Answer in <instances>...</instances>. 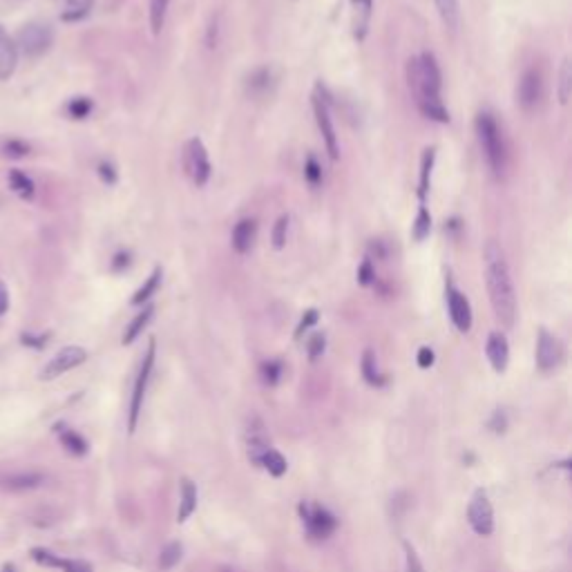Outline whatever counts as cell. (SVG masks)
Segmentation results:
<instances>
[{"label":"cell","mask_w":572,"mask_h":572,"mask_svg":"<svg viewBox=\"0 0 572 572\" xmlns=\"http://www.w3.org/2000/svg\"><path fill=\"white\" fill-rule=\"evenodd\" d=\"M407 81H409V90H412L416 97L418 110H421L427 119H432V121L449 123V112L440 101L443 76H440V67L436 63V58H434V54L425 52L416 58H409Z\"/></svg>","instance_id":"1"},{"label":"cell","mask_w":572,"mask_h":572,"mask_svg":"<svg viewBox=\"0 0 572 572\" xmlns=\"http://www.w3.org/2000/svg\"><path fill=\"white\" fill-rule=\"evenodd\" d=\"M483 258H485V284H488L492 311L503 327L510 329L517 320V293H514V284H512L506 255H503L497 242H488L483 251Z\"/></svg>","instance_id":"2"},{"label":"cell","mask_w":572,"mask_h":572,"mask_svg":"<svg viewBox=\"0 0 572 572\" xmlns=\"http://www.w3.org/2000/svg\"><path fill=\"white\" fill-rule=\"evenodd\" d=\"M476 134H479L481 150L492 175L497 179H503L508 170V150H506V141H503V134L499 130V123L494 121V116L490 112H481L476 116Z\"/></svg>","instance_id":"3"},{"label":"cell","mask_w":572,"mask_h":572,"mask_svg":"<svg viewBox=\"0 0 572 572\" xmlns=\"http://www.w3.org/2000/svg\"><path fill=\"white\" fill-rule=\"evenodd\" d=\"M16 49L29 58H38L49 52L54 42V29L47 23H27L16 34Z\"/></svg>","instance_id":"4"},{"label":"cell","mask_w":572,"mask_h":572,"mask_svg":"<svg viewBox=\"0 0 572 572\" xmlns=\"http://www.w3.org/2000/svg\"><path fill=\"white\" fill-rule=\"evenodd\" d=\"M300 517H302L306 532H309L313 539H327V536H331L338 527L336 517H333L327 508L313 506V503H300Z\"/></svg>","instance_id":"5"},{"label":"cell","mask_w":572,"mask_h":572,"mask_svg":"<svg viewBox=\"0 0 572 572\" xmlns=\"http://www.w3.org/2000/svg\"><path fill=\"white\" fill-rule=\"evenodd\" d=\"M155 353H157V345H155V340H150L146 358H143V362H141V369H139V375H136L134 391H132L130 418H127V427H130V432L136 430V421H139V414H141V407H143V396H146V387H148V380H150V373H152V364H155Z\"/></svg>","instance_id":"6"},{"label":"cell","mask_w":572,"mask_h":572,"mask_svg":"<svg viewBox=\"0 0 572 572\" xmlns=\"http://www.w3.org/2000/svg\"><path fill=\"white\" fill-rule=\"evenodd\" d=\"M85 360H88V351H85L83 347H76V345L63 347L61 351L52 358V360L42 366L38 378L40 380H54V378H58V375H63L67 371L76 369V366H81Z\"/></svg>","instance_id":"7"},{"label":"cell","mask_w":572,"mask_h":572,"mask_svg":"<svg viewBox=\"0 0 572 572\" xmlns=\"http://www.w3.org/2000/svg\"><path fill=\"white\" fill-rule=\"evenodd\" d=\"M184 166H186V173L190 175L192 184L195 186H206L208 179H210V159H208V152L203 148L201 139H190L186 146V159H184Z\"/></svg>","instance_id":"8"},{"label":"cell","mask_w":572,"mask_h":572,"mask_svg":"<svg viewBox=\"0 0 572 572\" xmlns=\"http://www.w3.org/2000/svg\"><path fill=\"white\" fill-rule=\"evenodd\" d=\"M467 521L476 534L490 536L494 532V512H492V503L488 499V494H485V490L474 492V497L469 501V508H467Z\"/></svg>","instance_id":"9"},{"label":"cell","mask_w":572,"mask_h":572,"mask_svg":"<svg viewBox=\"0 0 572 572\" xmlns=\"http://www.w3.org/2000/svg\"><path fill=\"white\" fill-rule=\"evenodd\" d=\"M541 99H543V76L539 70L530 67V70L523 72V76H521V81H519L517 101L525 112H532V110L541 103Z\"/></svg>","instance_id":"10"},{"label":"cell","mask_w":572,"mask_h":572,"mask_svg":"<svg viewBox=\"0 0 572 572\" xmlns=\"http://www.w3.org/2000/svg\"><path fill=\"white\" fill-rule=\"evenodd\" d=\"M445 300H447L449 318L454 322V327L460 333H467L472 329V306H469V300L454 284H451V282H447V286H445Z\"/></svg>","instance_id":"11"},{"label":"cell","mask_w":572,"mask_h":572,"mask_svg":"<svg viewBox=\"0 0 572 572\" xmlns=\"http://www.w3.org/2000/svg\"><path fill=\"white\" fill-rule=\"evenodd\" d=\"M313 112H315V121H318L322 141H324V146H327V152H329L331 161H338L340 159L338 134H336V127H333V121H331L329 105H327V101H324L322 97H315L313 99Z\"/></svg>","instance_id":"12"},{"label":"cell","mask_w":572,"mask_h":572,"mask_svg":"<svg viewBox=\"0 0 572 572\" xmlns=\"http://www.w3.org/2000/svg\"><path fill=\"white\" fill-rule=\"evenodd\" d=\"M563 360V347L554 336L548 331H539V340H536V366L541 371H552L557 369Z\"/></svg>","instance_id":"13"},{"label":"cell","mask_w":572,"mask_h":572,"mask_svg":"<svg viewBox=\"0 0 572 572\" xmlns=\"http://www.w3.org/2000/svg\"><path fill=\"white\" fill-rule=\"evenodd\" d=\"M485 353H488V360H490L492 369L497 371V373H503V371L508 369L510 345H508V338L503 336V333H499V331L490 333L488 345H485Z\"/></svg>","instance_id":"14"},{"label":"cell","mask_w":572,"mask_h":572,"mask_svg":"<svg viewBox=\"0 0 572 572\" xmlns=\"http://www.w3.org/2000/svg\"><path fill=\"white\" fill-rule=\"evenodd\" d=\"M18 65V49L14 38L0 25V81H10Z\"/></svg>","instance_id":"15"},{"label":"cell","mask_w":572,"mask_h":572,"mask_svg":"<svg viewBox=\"0 0 572 572\" xmlns=\"http://www.w3.org/2000/svg\"><path fill=\"white\" fill-rule=\"evenodd\" d=\"M269 445V438H266V432H264V423L260 418H253L249 423V430H246V451H249V458L253 460L255 465H260L262 454L266 451Z\"/></svg>","instance_id":"16"},{"label":"cell","mask_w":572,"mask_h":572,"mask_svg":"<svg viewBox=\"0 0 572 572\" xmlns=\"http://www.w3.org/2000/svg\"><path fill=\"white\" fill-rule=\"evenodd\" d=\"M255 237H258V221L255 219H242V221H237L235 228H233V249L244 255V253H249L253 249V244H255Z\"/></svg>","instance_id":"17"},{"label":"cell","mask_w":572,"mask_h":572,"mask_svg":"<svg viewBox=\"0 0 572 572\" xmlns=\"http://www.w3.org/2000/svg\"><path fill=\"white\" fill-rule=\"evenodd\" d=\"M42 483H45V476L38 472H18L7 476L3 481V488L12 492H25V490H36Z\"/></svg>","instance_id":"18"},{"label":"cell","mask_w":572,"mask_h":572,"mask_svg":"<svg viewBox=\"0 0 572 572\" xmlns=\"http://www.w3.org/2000/svg\"><path fill=\"white\" fill-rule=\"evenodd\" d=\"M353 36L358 40H362L366 36V29H369V21H371V10H373V0H353Z\"/></svg>","instance_id":"19"},{"label":"cell","mask_w":572,"mask_h":572,"mask_svg":"<svg viewBox=\"0 0 572 572\" xmlns=\"http://www.w3.org/2000/svg\"><path fill=\"white\" fill-rule=\"evenodd\" d=\"M197 510V488L190 479L182 481V503H179V512H177V521L184 523L192 517V512Z\"/></svg>","instance_id":"20"},{"label":"cell","mask_w":572,"mask_h":572,"mask_svg":"<svg viewBox=\"0 0 572 572\" xmlns=\"http://www.w3.org/2000/svg\"><path fill=\"white\" fill-rule=\"evenodd\" d=\"M10 188L25 201H32L34 195H36V184H34V179L27 177L18 168L10 170Z\"/></svg>","instance_id":"21"},{"label":"cell","mask_w":572,"mask_h":572,"mask_svg":"<svg viewBox=\"0 0 572 572\" xmlns=\"http://www.w3.org/2000/svg\"><path fill=\"white\" fill-rule=\"evenodd\" d=\"M436 3V10L443 25H445V29H449L454 34L458 29V23H460V5L458 0H434Z\"/></svg>","instance_id":"22"},{"label":"cell","mask_w":572,"mask_h":572,"mask_svg":"<svg viewBox=\"0 0 572 572\" xmlns=\"http://www.w3.org/2000/svg\"><path fill=\"white\" fill-rule=\"evenodd\" d=\"M152 315H155V306H152V304L146 306V309H143L141 313H136V318L130 324H127V329L123 333V345H132L134 340L141 336V331L150 324Z\"/></svg>","instance_id":"23"},{"label":"cell","mask_w":572,"mask_h":572,"mask_svg":"<svg viewBox=\"0 0 572 572\" xmlns=\"http://www.w3.org/2000/svg\"><path fill=\"white\" fill-rule=\"evenodd\" d=\"M159 282H161V269L157 266L155 271L150 273V277H148L146 282H143V286H141L139 291H136L134 295H132V300H130V302H132L134 306H141V304H146V302L150 300V297L157 293V288H159Z\"/></svg>","instance_id":"24"},{"label":"cell","mask_w":572,"mask_h":572,"mask_svg":"<svg viewBox=\"0 0 572 572\" xmlns=\"http://www.w3.org/2000/svg\"><path fill=\"white\" fill-rule=\"evenodd\" d=\"M362 375L371 387L385 385V375L378 371V364H375V356H373L371 349H366V351L362 353Z\"/></svg>","instance_id":"25"},{"label":"cell","mask_w":572,"mask_h":572,"mask_svg":"<svg viewBox=\"0 0 572 572\" xmlns=\"http://www.w3.org/2000/svg\"><path fill=\"white\" fill-rule=\"evenodd\" d=\"M260 465H262L264 469H266V472H269L271 476H282V474L286 472V458L282 456L277 449H273V447H269V449L262 454Z\"/></svg>","instance_id":"26"},{"label":"cell","mask_w":572,"mask_h":572,"mask_svg":"<svg viewBox=\"0 0 572 572\" xmlns=\"http://www.w3.org/2000/svg\"><path fill=\"white\" fill-rule=\"evenodd\" d=\"M168 3L170 0H150V27H152V34H155V36H159L161 29H164V25H166Z\"/></svg>","instance_id":"27"},{"label":"cell","mask_w":572,"mask_h":572,"mask_svg":"<svg viewBox=\"0 0 572 572\" xmlns=\"http://www.w3.org/2000/svg\"><path fill=\"white\" fill-rule=\"evenodd\" d=\"M432 168H434V148H427L423 155V166H421V186H418V197H421V201H425L427 192H430Z\"/></svg>","instance_id":"28"},{"label":"cell","mask_w":572,"mask_h":572,"mask_svg":"<svg viewBox=\"0 0 572 572\" xmlns=\"http://www.w3.org/2000/svg\"><path fill=\"white\" fill-rule=\"evenodd\" d=\"M92 3L94 0H67V7L63 12V21L65 23H74V21H81L85 16L90 14L92 10Z\"/></svg>","instance_id":"29"},{"label":"cell","mask_w":572,"mask_h":572,"mask_svg":"<svg viewBox=\"0 0 572 572\" xmlns=\"http://www.w3.org/2000/svg\"><path fill=\"white\" fill-rule=\"evenodd\" d=\"M61 443H63V447L70 451V454H74V456H85V454H88V443H85V438L81 436V434L67 430V432L61 434Z\"/></svg>","instance_id":"30"},{"label":"cell","mask_w":572,"mask_h":572,"mask_svg":"<svg viewBox=\"0 0 572 572\" xmlns=\"http://www.w3.org/2000/svg\"><path fill=\"white\" fill-rule=\"evenodd\" d=\"M572 92V67L568 58H563L561 70H559V103L566 105Z\"/></svg>","instance_id":"31"},{"label":"cell","mask_w":572,"mask_h":572,"mask_svg":"<svg viewBox=\"0 0 572 572\" xmlns=\"http://www.w3.org/2000/svg\"><path fill=\"white\" fill-rule=\"evenodd\" d=\"M32 557L36 563H40V566H47V568H67V559H61V557H56L54 552H49L45 548H34L32 550Z\"/></svg>","instance_id":"32"},{"label":"cell","mask_w":572,"mask_h":572,"mask_svg":"<svg viewBox=\"0 0 572 572\" xmlns=\"http://www.w3.org/2000/svg\"><path fill=\"white\" fill-rule=\"evenodd\" d=\"M179 559H182V543H168L164 550H161V557H159V566L164 570L175 568Z\"/></svg>","instance_id":"33"},{"label":"cell","mask_w":572,"mask_h":572,"mask_svg":"<svg viewBox=\"0 0 572 572\" xmlns=\"http://www.w3.org/2000/svg\"><path fill=\"white\" fill-rule=\"evenodd\" d=\"M430 230H432V215L427 212L425 206H421V210H418V217L414 221V237L418 242H423L427 235H430Z\"/></svg>","instance_id":"34"},{"label":"cell","mask_w":572,"mask_h":572,"mask_svg":"<svg viewBox=\"0 0 572 572\" xmlns=\"http://www.w3.org/2000/svg\"><path fill=\"white\" fill-rule=\"evenodd\" d=\"M92 108H94L92 99H88V97H76V99L70 101V105H67V112H70L72 119H85V116H90Z\"/></svg>","instance_id":"35"},{"label":"cell","mask_w":572,"mask_h":572,"mask_svg":"<svg viewBox=\"0 0 572 572\" xmlns=\"http://www.w3.org/2000/svg\"><path fill=\"white\" fill-rule=\"evenodd\" d=\"M3 155L10 159H23L29 155V146L21 139H10L3 143Z\"/></svg>","instance_id":"36"},{"label":"cell","mask_w":572,"mask_h":572,"mask_svg":"<svg viewBox=\"0 0 572 572\" xmlns=\"http://www.w3.org/2000/svg\"><path fill=\"white\" fill-rule=\"evenodd\" d=\"M286 235H288V215H282V217L275 221V226H273V246H275L277 251L284 249Z\"/></svg>","instance_id":"37"},{"label":"cell","mask_w":572,"mask_h":572,"mask_svg":"<svg viewBox=\"0 0 572 572\" xmlns=\"http://www.w3.org/2000/svg\"><path fill=\"white\" fill-rule=\"evenodd\" d=\"M269 85H271V72L266 67H262V70L251 74V79H249L251 92H264V90H269Z\"/></svg>","instance_id":"38"},{"label":"cell","mask_w":572,"mask_h":572,"mask_svg":"<svg viewBox=\"0 0 572 572\" xmlns=\"http://www.w3.org/2000/svg\"><path fill=\"white\" fill-rule=\"evenodd\" d=\"M279 375H282V364L277 360H269L262 364V380L266 385H277Z\"/></svg>","instance_id":"39"},{"label":"cell","mask_w":572,"mask_h":572,"mask_svg":"<svg viewBox=\"0 0 572 572\" xmlns=\"http://www.w3.org/2000/svg\"><path fill=\"white\" fill-rule=\"evenodd\" d=\"M304 177H306V182H309L311 186H318L322 182V168L320 164L315 161L313 157L306 159V164H304Z\"/></svg>","instance_id":"40"},{"label":"cell","mask_w":572,"mask_h":572,"mask_svg":"<svg viewBox=\"0 0 572 572\" xmlns=\"http://www.w3.org/2000/svg\"><path fill=\"white\" fill-rule=\"evenodd\" d=\"M49 340V333H23L21 336V343L29 349H42L47 345Z\"/></svg>","instance_id":"41"},{"label":"cell","mask_w":572,"mask_h":572,"mask_svg":"<svg viewBox=\"0 0 572 572\" xmlns=\"http://www.w3.org/2000/svg\"><path fill=\"white\" fill-rule=\"evenodd\" d=\"M324 347H327V338H324V333H315V336L309 340V358L311 360H318V358L324 353Z\"/></svg>","instance_id":"42"},{"label":"cell","mask_w":572,"mask_h":572,"mask_svg":"<svg viewBox=\"0 0 572 572\" xmlns=\"http://www.w3.org/2000/svg\"><path fill=\"white\" fill-rule=\"evenodd\" d=\"M405 552H407V554H405V559H407V568H405V572H425V568H423L421 559H418L416 550H414L409 543H405Z\"/></svg>","instance_id":"43"},{"label":"cell","mask_w":572,"mask_h":572,"mask_svg":"<svg viewBox=\"0 0 572 572\" xmlns=\"http://www.w3.org/2000/svg\"><path fill=\"white\" fill-rule=\"evenodd\" d=\"M315 322H318V311H315V309H309V311L304 313V318L300 320V324H297L295 338H302V333H304V331H309Z\"/></svg>","instance_id":"44"},{"label":"cell","mask_w":572,"mask_h":572,"mask_svg":"<svg viewBox=\"0 0 572 572\" xmlns=\"http://www.w3.org/2000/svg\"><path fill=\"white\" fill-rule=\"evenodd\" d=\"M99 177L103 179L105 184H116V170H114V166L112 164H108V161H101L99 164Z\"/></svg>","instance_id":"45"},{"label":"cell","mask_w":572,"mask_h":572,"mask_svg":"<svg viewBox=\"0 0 572 572\" xmlns=\"http://www.w3.org/2000/svg\"><path fill=\"white\" fill-rule=\"evenodd\" d=\"M506 427H508V418H506V414L501 412V409H497L494 416H492V421H490V430L494 434H503V432H506Z\"/></svg>","instance_id":"46"},{"label":"cell","mask_w":572,"mask_h":572,"mask_svg":"<svg viewBox=\"0 0 572 572\" xmlns=\"http://www.w3.org/2000/svg\"><path fill=\"white\" fill-rule=\"evenodd\" d=\"M373 277H375V273H373V269H371V260H364L362 266H360V271H358V282L366 286V284H371Z\"/></svg>","instance_id":"47"},{"label":"cell","mask_w":572,"mask_h":572,"mask_svg":"<svg viewBox=\"0 0 572 572\" xmlns=\"http://www.w3.org/2000/svg\"><path fill=\"white\" fill-rule=\"evenodd\" d=\"M434 364V351L430 347H421V351H418V366L421 369H427V366Z\"/></svg>","instance_id":"48"},{"label":"cell","mask_w":572,"mask_h":572,"mask_svg":"<svg viewBox=\"0 0 572 572\" xmlns=\"http://www.w3.org/2000/svg\"><path fill=\"white\" fill-rule=\"evenodd\" d=\"M130 266V253H125V251H121V253H116L114 255V260H112V271H123V269H127Z\"/></svg>","instance_id":"49"},{"label":"cell","mask_w":572,"mask_h":572,"mask_svg":"<svg viewBox=\"0 0 572 572\" xmlns=\"http://www.w3.org/2000/svg\"><path fill=\"white\" fill-rule=\"evenodd\" d=\"M7 309H10V288H7L5 282L0 279V318L7 313Z\"/></svg>","instance_id":"50"},{"label":"cell","mask_w":572,"mask_h":572,"mask_svg":"<svg viewBox=\"0 0 572 572\" xmlns=\"http://www.w3.org/2000/svg\"><path fill=\"white\" fill-rule=\"evenodd\" d=\"M65 572H90V568L85 566V563H79V561H70V563H67Z\"/></svg>","instance_id":"51"},{"label":"cell","mask_w":572,"mask_h":572,"mask_svg":"<svg viewBox=\"0 0 572 572\" xmlns=\"http://www.w3.org/2000/svg\"><path fill=\"white\" fill-rule=\"evenodd\" d=\"M0 572H16L14 563H5V566H3V570H0Z\"/></svg>","instance_id":"52"}]
</instances>
